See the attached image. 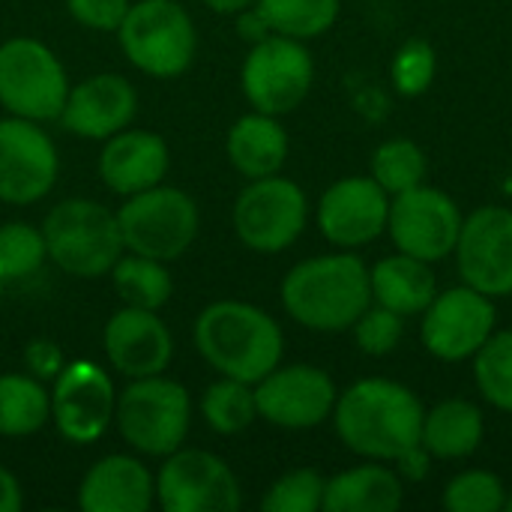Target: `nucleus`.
<instances>
[{"label": "nucleus", "instance_id": "42", "mask_svg": "<svg viewBox=\"0 0 512 512\" xmlns=\"http://www.w3.org/2000/svg\"><path fill=\"white\" fill-rule=\"evenodd\" d=\"M24 507V492L18 477L0 465V512H18Z\"/></svg>", "mask_w": 512, "mask_h": 512}, {"label": "nucleus", "instance_id": "19", "mask_svg": "<svg viewBox=\"0 0 512 512\" xmlns=\"http://www.w3.org/2000/svg\"><path fill=\"white\" fill-rule=\"evenodd\" d=\"M108 369L126 381L162 375L174 360V336L153 309L120 306L102 327Z\"/></svg>", "mask_w": 512, "mask_h": 512}, {"label": "nucleus", "instance_id": "34", "mask_svg": "<svg viewBox=\"0 0 512 512\" xmlns=\"http://www.w3.org/2000/svg\"><path fill=\"white\" fill-rule=\"evenodd\" d=\"M510 489L495 471L465 468L459 471L441 495V504L450 512H501L507 510Z\"/></svg>", "mask_w": 512, "mask_h": 512}, {"label": "nucleus", "instance_id": "27", "mask_svg": "<svg viewBox=\"0 0 512 512\" xmlns=\"http://www.w3.org/2000/svg\"><path fill=\"white\" fill-rule=\"evenodd\" d=\"M51 423V390L30 372L0 375V438H27Z\"/></svg>", "mask_w": 512, "mask_h": 512}, {"label": "nucleus", "instance_id": "35", "mask_svg": "<svg viewBox=\"0 0 512 512\" xmlns=\"http://www.w3.org/2000/svg\"><path fill=\"white\" fill-rule=\"evenodd\" d=\"M324 486L327 477L315 468L285 471L270 483L261 498L264 512H318L324 510Z\"/></svg>", "mask_w": 512, "mask_h": 512}, {"label": "nucleus", "instance_id": "20", "mask_svg": "<svg viewBox=\"0 0 512 512\" xmlns=\"http://www.w3.org/2000/svg\"><path fill=\"white\" fill-rule=\"evenodd\" d=\"M138 111V90L120 72H96L75 81L66 93L57 123L63 132L84 141H105L132 126Z\"/></svg>", "mask_w": 512, "mask_h": 512}, {"label": "nucleus", "instance_id": "22", "mask_svg": "<svg viewBox=\"0 0 512 512\" xmlns=\"http://www.w3.org/2000/svg\"><path fill=\"white\" fill-rule=\"evenodd\" d=\"M153 504L156 474L138 453H108L78 483V507L84 512H147Z\"/></svg>", "mask_w": 512, "mask_h": 512}, {"label": "nucleus", "instance_id": "12", "mask_svg": "<svg viewBox=\"0 0 512 512\" xmlns=\"http://www.w3.org/2000/svg\"><path fill=\"white\" fill-rule=\"evenodd\" d=\"M156 504L165 512H234L243 492L222 456L183 444L156 471Z\"/></svg>", "mask_w": 512, "mask_h": 512}, {"label": "nucleus", "instance_id": "4", "mask_svg": "<svg viewBox=\"0 0 512 512\" xmlns=\"http://www.w3.org/2000/svg\"><path fill=\"white\" fill-rule=\"evenodd\" d=\"M42 234L48 261L72 279H105L126 252L117 210L93 198L57 201L42 219Z\"/></svg>", "mask_w": 512, "mask_h": 512}, {"label": "nucleus", "instance_id": "32", "mask_svg": "<svg viewBox=\"0 0 512 512\" xmlns=\"http://www.w3.org/2000/svg\"><path fill=\"white\" fill-rule=\"evenodd\" d=\"M471 363L483 402L501 414H512V330H495Z\"/></svg>", "mask_w": 512, "mask_h": 512}, {"label": "nucleus", "instance_id": "2", "mask_svg": "<svg viewBox=\"0 0 512 512\" xmlns=\"http://www.w3.org/2000/svg\"><path fill=\"white\" fill-rule=\"evenodd\" d=\"M279 300L285 315L303 330L348 333L372 306L369 264L351 249L303 258L285 273Z\"/></svg>", "mask_w": 512, "mask_h": 512}, {"label": "nucleus", "instance_id": "38", "mask_svg": "<svg viewBox=\"0 0 512 512\" xmlns=\"http://www.w3.org/2000/svg\"><path fill=\"white\" fill-rule=\"evenodd\" d=\"M132 0H66L69 15L96 33H117L120 21L126 18Z\"/></svg>", "mask_w": 512, "mask_h": 512}, {"label": "nucleus", "instance_id": "5", "mask_svg": "<svg viewBox=\"0 0 512 512\" xmlns=\"http://www.w3.org/2000/svg\"><path fill=\"white\" fill-rule=\"evenodd\" d=\"M114 426L132 453L144 459H165L189 438L192 396L165 372L132 378L117 393Z\"/></svg>", "mask_w": 512, "mask_h": 512}, {"label": "nucleus", "instance_id": "13", "mask_svg": "<svg viewBox=\"0 0 512 512\" xmlns=\"http://www.w3.org/2000/svg\"><path fill=\"white\" fill-rule=\"evenodd\" d=\"M48 390L51 423L63 441L90 447L114 426L117 387L111 372L96 360H66L63 372L51 381Z\"/></svg>", "mask_w": 512, "mask_h": 512}, {"label": "nucleus", "instance_id": "37", "mask_svg": "<svg viewBox=\"0 0 512 512\" xmlns=\"http://www.w3.org/2000/svg\"><path fill=\"white\" fill-rule=\"evenodd\" d=\"M354 342L360 348V354L366 357H390L402 339H405V318L387 306L372 303L351 327Z\"/></svg>", "mask_w": 512, "mask_h": 512}, {"label": "nucleus", "instance_id": "16", "mask_svg": "<svg viewBox=\"0 0 512 512\" xmlns=\"http://www.w3.org/2000/svg\"><path fill=\"white\" fill-rule=\"evenodd\" d=\"M57 177L60 153L42 123L0 117V201L30 207L54 189Z\"/></svg>", "mask_w": 512, "mask_h": 512}, {"label": "nucleus", "instance_id": "43", "mask_svg": "<svg viewBox=\"0 0 512 512\" xmlns=\"http://www.w3.org/2000/svg\"><path fill=\"white\" fill-rule=\"evenodd\" d=\"M210 12H216V15H237V12H243V9H249V6H255V0H201Z\"/></svg>", "mask_w": 512, "mask_h": 512}, {"label": "nucleus", "instance_id": "30", "mask_svg": "<svg viewBox=\"0 0 512 512\" xmlns=\"http://www.w3.org/2000/svg\"><path fill=\"white\" fill-rule=\"evenodd\" d=\"M270 30L300 42L324 36L336 21L342 0H255Z\"/></svg>", "mask_w": 512, "mask_h": 512}, {"label": "nucleus", "instance_id": "1", "mask_svg": "<svg viewBox=\"0 0 512 512\" xmlns=\"http://www.w3.org/2000/svg\"><path fill=\"white\" fill-rule=\"evenodd\" d=\"M423 417L426 405L408 384L393 378H360L339 390L330 420L348 453L393 465L420 444Z\"/></svg>", "mask_w": 512, "mask_h": 512}, {"label": "nucleus", "instance_id": "6", "mask_svg": "<svg viewBox=\"0 0 512 512\" xmlns=\"http://www.w3.org/2000/svg\"><path fill=\"white\" fill-rule=\"evenodd\" d=\"M117 222L126 252L171 264L183 258L198 240L201 210L186 189L162 180L123 198L117 207Z\"/></svg>", "mask_w": 512, "mask_h": 512}, {"label": "nucleus", "instance_id": "41", "mask_svg": "<svg viewBox=\"0 0 512 512\" xmlns=\"http://www.w3.org/2000/svg\"><path fill=\"white\" fill-rule=\"evenodd\" d=\"M234 27H237V36H240L243 42H249V45H255V42H261V39H267V36L273 33L270 24H267V18L261 15L258 6H249V9L237 12V15H234Z\"/></svg>", "mask_w": 512, "mask_h": 512}, {"label": "nucleus", "instance_id": "17", "mask_svg": "<svg viewBox=\"0 0 512 512\" xmlns=\"http://www.w3.org/2000/svg\"><path fill=\"white\" fill-rule=\"evenodd\" d=\"M453 258L465 285L492 300L512 297V207L486 204L468 213Z\"/></svg>", "mask_w": 512, "mask_h": 512}, {"label": "nucleus", "instance_id": "14", "mask_svg": "<svg viewBox=\"0 0 512 512\" xmlns=\"http://www.w3.org/2000/svg\"><path fill=\"white\" fill-rule=\"evenodd\" d=\"M462 222L465 213L450 192L420 183L390 198L387 234L399 252L438 264L456 252Z\"/></svg>", "mask_w": 512, "mask_h": 512}, {"label": "nucleus", "instance_id": "28", "mask_svg": "<svg viewBox=\"0 0 512 512\" xmlns=\"http://www.w3.org/2000/svg\"><path fill=\"white\" fill-rule=\"evenodd\" d=\"M108 279H111L120 303L135 306V309L159 312L162 306H168V300L174 294V279L168 273V264L138 255V252H123L117 258V264L111 267Z\"/></svg>", "mask_w": 512, "mask_h": 512}, {"label": "nucleus", "instance_id": "40", "mask_svg": "<svg viewBox=\"0 0 512 512\" xmlns=\"http://www.w3.org/2000/svg\"><path fill=\"white\" fill-rule=\"evenodd\" d=\"M432 456H429V450L423 447V444H417V447H411L408 453H402L396 462H393V468L399 471V477L405 480V486L408 483H423L429 474H432Z\"/></svg>", "mask_w": 512, "mask_h": 512}, {"label": "nucleus", "instance_id": "3", "mask_svg": "<svg viewBox=\"0 0 512 512\" xmlns=\"http://www.w3.org/2000/svg\"><path fill=\"white\" fill-rule=\"evenodd\" d=\"M192 342L216 375L246 384H258L285 357L279 321L246 300L207 303L192 324Z\"/></svg>", "mask_w": 512, "mask_h": 512}, {"label": "nucleus", "instance_id": "39", "mask_svg": "<svg viewBox=\"0 0 512 512\" xmlns=\"http://www.w3.org/2000/svg\"><path fill=\"white\" fill-rule=\"evenodd\" d=\"M21 360H24V372H30L42 384H51L66 366V354L54 339H30L24 345Z\"/></svg>", "mask_w": 512, "mask_h": 512}, {"label": "nucleus", "instance_id": "26", "mask_svg": "<svg viewBox=\"0 0 512 512\" xmlns=\"http://www.w3.org/2000/svg\"><path fill=\"white\" fill-rule=\"evenodd\" d=\"M369 282H372V303L387 306L402 318L420 315L438 294V276L432 264L405 255L399 249L369 267Z\"/></svg>", "mask_w": 512, "mask_h": 512}, {"label": "nucleus", "instance_id": "10", "mask_svg": "<svg viewBox=\"0 0 512 512\" xmlns=\"http://www.w3.org/2000/svg\"><path fill=\"white\" fill-rule=\"evenodd\" d=\"M315 84V60L306 42L270 33L249 45L240 66V90L252 111L285 117L297 111Z\"/></svg>", "mask_w": 512, "mask_h": 512}, {"label": "nucleus", "instance_id": "7", "mask_svg": "<svg viewBox=\"0 0 512 512\" xmlns=\"http://www.w3.org/2000/svg\"><path fill=\"white\" fill-rule=\"evenodd\" d=\"M117 42L138 72L168 81L192 66L198 30L177 0H135L117 27Z\"/></svg>", "mask_w": 512, "mask_h": 512}, {"label": "nucleus", "instance_id": "36", "mask_svg": "<svg viewBox=\"0 0 512 512\" xmlns=\"http://www.w3.org/2000/svg\"><path fill=\"white\" fill-rule=\"evenodd\" d=\"M438 75V54L426 39H408L390 60V84L399 96H423Z\"/></svg>", "mask_w": 512, "mask_h": 512}, {"label": "nucleus", "instance_id": "25", "mask_svg": "<svg viewBox=\"0 0 512 512\" xmlns=\"http://www.w3.org/2000/svg\"><path fill=\"white\" fill-rule=\"evenodd\" d=\"M486 441V414L471 399H444L426 408L420 444L435 462L471 459Z\"/></svg>", "mask_w": 512, "mask_h": 512}, {"label": "nucleus", "instance_id": "23", "mask_svg": "<svg viewBox=\"0 0 512 512\" xmlns=\"http://www.w3.org/2000/svg\"><path fill=\"white\" fill-rule=\"evenodd\" d=\"M288 153H291L288 129L282 126L279 117L264 111H249L237 117L225 135V156L231 168L246 180L282 174Z\"/></svg>", "mask_w": 512, "mask_h": 512}, {"label": "nucleus", "instance_id": "45", "mask_svg": "<svg viewBox=\"0 0 512 512\" xmlns=\"http://www.w3.org/2000/svg\"><path fill=\"white\" fill-rule=\"evenodd\" d=\"M0 297H3V282H0Z\"/></svg>", "mask_w": 512, "mask_h": 512}, {"label": "nucleus", "instance_id": "33", "mask_svg": "<svg viewBox=\"0 0 512 512\" xmlns=\"http://www.w3.org/2000/svg\"><path fill=\"white\" fill-rule=\"evenodd\" d=\"M48 261V246L42 225L30 222H3L0 225V282H21L42 270Z\"/></svg>", "mask_w": 512, "mask_h": 512}, {"label": "nucleus", "instance_id": "18", "mask_svg": "<svg viewBox=\"0 0 512 512\" xmlns=\"http://www.w3.org/2000/svg\"><path fill=\"white\" fill-rule=\"evenodd\" d=\"M390 195L372 174H351L330 183L315 204L318 234L333 249H363L387 234Z\"/></svg>", "mask_w": 512, "mask_h": 512}, {"label": "nucleus", "instance_id": "11", "mask_svg": "<svg viewBox=\"0 0 512 512\" xmlns=\"http://www.w3.org/2000/svg\"><path fill=\"white\" fill-rule=\"evenodd\" d=\"M495 330V300L465 282L444 291L438 288L432 303L420 312V342L441 363L471 360Z\"/></svg>", "mask_w": 512, "mask_h": 512}, {"label": "nucleus", "instance_id": "8", "mask_svg": "<svg viewBox=\"0 0 512 512\" xmlns=\"http://www.w3.org/2000/svg\"><path fill=\"white\" fill-rule=\"evenodd\" d=\"M231 225L249 252L279 255L303 237L309 225V195L282 174L246 180L234 198Z\"/></svg>", "mask_w": 512, "mask_h": 512}, {"label": "nucleus", "instance_id": "31", "mask_svg": "<svg viewBox=\"0 0 512 512\" xmlns=\"http://www.w3.org/2000/svg\"><path fill=\"white\" fill-rule=\"evenodd\" d=\"M426 171H429L426 150L411 138H390V141L378 144L372 153V162H369L372 180L390 198L426 183Z\"/></svg>", "mask_w": 512, "mask_h": 512}, {"label": "nucleus", "instance_id": "29", "mask_svg": "<svg viewBox=\"0 0 512 512\" xmlns=\"http://www.w3.org/2000/svg\"><path fill=\"white\" fill-rule=\"evenodd\" d=\"M198 411L210 432L216 435H240L258 420V402H255V384L225 378L219 375L207 390L201 393Z\"/></svg>", "mask_w": 512, "mask_h": 512}, {"label": "nucleus", "instance_id": "9", "mask_svg": "<svg viewBox=\"0 0 512 512\" xmlns=\"http://www.w3.org/2000/svg\"><path fill=\"white\" fill-rule=\"evenodd\" d=\"M72 81L63 60L33 36L0 42V105L12 117L51 123L60 117Z\"/></svg>", "mask_w": 512, "mask_h": 512}, {"label": "nucleus", "instance_id": "15", "mask_svg": "<svg viewBox=\"0 0 512 512\" xmlns=\"http://www.w3.org/2000/svg\"><path fill=\"white\" fill-rule=\"evenodd\" d=\"M339 387L333 375L312 363H279L255 384L258 420L285 429L309 432L333 417Z\"/></svg>", "mask_w": 512, "mask_h": 512}, {"label": "nucleus", "instance_id": "24", "mask_svg": "<svg viewBox=\"0 0 512 512\" xmlns=\"http://www.w3.org/2000/svg\"><path fill=\"white\" fill-rule=\"evenodd\" d=\"M405 504V480L387 462L363 459L348 471H339L324 486L327 512H396Z\"/></svg>", "mask_w": 512, "mask_h": 512}, {"label": "nucleus", "instance_id": "21", "mask_svg": "<svg viewBox=\"0 0 512 512\" xmlns=\"http://www.w3.org/2000/svg\"><path fill=\"white\" fill-rule=\"evenodd\" d=\"M168 168H171V147L159 132L150 129L126 126L111 138H105L96 156L99 180L117 198H129L135 192L162 183L168 177Z\"/></svg>", "mask_w": 512, "mask_h": 512}, {"label": "nucleus", "instance_id": "44", "mask_svg": "<svg viewBox=\"0 0 512 512\" xmlns=\"http://www.w3.org/2000/svg\"><path fill=\"white\" fill-rule=\"evenodd\" d=\"M507 510L512 512V492H510V498H507Z\"/></svg>", "mask_w": 512, "mask_h": 512}]
</instances>
